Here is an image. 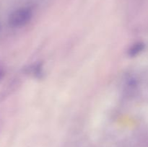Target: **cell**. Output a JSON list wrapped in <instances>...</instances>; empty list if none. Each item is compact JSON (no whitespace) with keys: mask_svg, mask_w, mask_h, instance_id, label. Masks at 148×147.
<instances>
[{"mask_svg":"<svg viewBox=\"0 0 148 147\" xmlns=\"http://www.w3.org/2000/svg\"><path fill=\"white\" fill-rule=\"evenodd\" d=\"M32 10L20 8L13 12L9 17V24L12 27H21L27 24L32 18Z\"/></svg>","mask_w":148,"mask_h":147,"instance_id":"cell-1","label":"cell"},{"mask_svg":"<svg viewBox=\"0 0 148 147\" xmlns=\"http://www.w3.org/2000/svg\"><path fill=\"white\" fill-rule=\"evenodd\" d=\"M142 49H143V45L140 44V43H137L135 46H133L130 50V56H135L140 51H141Z\"/></svg>","mask_w":148,"mask_h":147,"instance_id":"cell-2","label":"cell"}]
</instances>
